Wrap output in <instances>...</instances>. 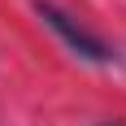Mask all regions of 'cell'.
I'll use <instances>...</instances> for the list:
<instances>
[{
    "mask_svg": "<svg viewBox=\"0 0 126 126\" xmlns=\"http://www.w3.org/2000/svg\"><path fill=\"white\" fill-rule=\"evenodd\" d=\"M35 13L65 39V48L74 52V57H83V61H91V65H109V61H117V52L109 48L100 35H91L83 22H74V17H70L65 9H57L52 0H35Z\"/></svg>",
    "mask_w": 126,
    "mask_h": 126,
    "instance_id": "cell-1",
    "label": "cell"
}]
</instances>
